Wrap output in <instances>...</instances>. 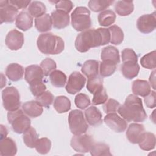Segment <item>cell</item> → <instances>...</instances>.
Instances as JSON below:
<instances>
[{
	"label": "cell",
	"mask_w": 156,
	"mask_h": 156,
	"mask_svg": "<svg viewBox=\"0 0 156 156\" xmlns=\"http://www.w3.org/2000/svg\"><path fill=\"white\" fill-rule=\"evenodd\" d=\"M8 134V131L5 126H3L2 124L1 125V140H2L6 138Z\"/></svg>",
	"instance_id": "obj_52"
},
{
	"label": "cell",
	"mask_w": 156,
	"mask_h": 156,
	"mask_svg": "<svg viewBox=\"0 0 156 156\" xmlns=\"http://www.w3.org/2000/svg\"><path fill=\"white\" fill-rule=\"evenodd\" d=\"M41 67L44 76H48L53 71L55 70L57 65L55 62L51 58H46L40 63Z\"/></svg>",
	"instance_id": "obj_42"
},
{
	"label": "cell",
	"mask_w": 156,
	"mask_h": 156,
	"mask_svg": "<svg viewBox=\"0 0 156 156\" xmlns=\"http://www.w3.org/2000/svg\"><path fill=\"white\" fill-rule=\"evenodd\" d=\"M122 63L125 62L133 61L138 62V55L135 52L130 48H126L122 51Z\"/></svg>",
	"instance_id": "obj_48"
},
{
	"label": "cell",
	"mask_w": 156,
	"mask_h": 156,
	"mask_svg": "<svg viewBox=\"0 0 156 156\" xmlns=\"http://www.w3.org/2000/svg\"><path fill=\"white\" fill-rule=\"evenodd\" d=\"M136 26L138 30L143 34H149L154 31L156 27L155 12L140 16L137 20Z\"/></svg>",
	"instance_id": "obj_12"
},
{
	"label": "cell",
	"mask_w": 156,
	"mask_h": 156,
	"mask_svg": "<svg viewBox=\"0 0 156 156\" xmlns=\"http://www.w3.org/2000/svg\"><path fill=\"white\" fill-rule=\"evenodd\" d=\"M15 24L18 29L26 31L33 26V17L29 12L22 11L18 13L16 18Z\"/></svg>",
	"instance_id": "obj_21"
},
{
	"label": "cell",
	"mask_w": 156,
	"mask_h": 156,
	"mask_svg": "<svg viewBox=\"0 0 156 156\" xmlns=\"http://www.w3.org/2000/svg\"><path fill=\"white\" fill-rule=\"evenodd\" d=\"M68 120L69 129L74 135L85 133L88 128L83 112L79 110L71 111L69 113Z\"/></svg>",
	"instance_id": "obj_6"
},
{
	"label": "cell",
	"mask_w": 156,
	"mask_h": 156,
	"mask_svg": "<svg viewBox=\"0 0 156 156\" xmlns=\"http://www.w3.org/2000/svg\"><path fill=\"white\" fill-rule=\"evenodd\" d=\"M101 58L102 61H110L116 65L120 62L119 51L116 48L112 46H107L102 49Z\"/></svg>",
	"instance_id": "obj_24"
},
{
	"label": "cell",
	"mask_w": 156,
	"mask_h": 156,
	"mask_svg": "<svg viewBox=\"0 0 156 156\" xmlns=\"http://www.w3.org/2000/svg\"><path fill=\"white\" fill-rule=\"evenodd\" d=\"M17 147L15 142L11 138L6 137L1 140L0 155L2 156H12L16 154Z\"/></svg>",
	"instance_id": "obj_19"
},
{
	"label": "cell",
	"mask_w": 156,
	"mask_h": 156,
	"mask_svg": "<svg viewBox=\"0 0 156 156\" xmlns=\"http://www.w3.org/2000/svg\"><path fill=\"white\" fill-rule=\"evenodd\" d=\"M104 122L110 129L117 133L124 132L127 127V121L116 112L107 113L104 118Z\"/></svg>",
	"instance_id": "obj_10"
},
{
	"label": "cell",
	"mask_w": 156,
	"mask_h": 156,
	"mask_svg": "<svg viewBox=\"0 0 156 156\" xmlns=\"http://www.w3.org/2000/svg\"><path fill=\"white\" fill-rule=\"evenodd\" d=\"M110 34V41L112 44H120L124 40V33L122 29L116 25H113L108 28Z\"/></svg>",
	"instance_id": "obj_34"
},
{
	"label": "cell",
	"mask_w": 156,
	"mask_h": 156,
	"mask_svg": "<svg viewBox=\"0 0 156 156\" xmlns=\"http://www.w3.org/2000/svg\"><path fill=\"white\" fill-rule=\"evenodd\" d=\"M145 132L144 127L143 124L138 123H132L128 127L126 135L127 140L133 144L138 143L141 138Z\"/></svg>",
	"instance_id": "obj_15"
},
{
	"label": "cell",
	"mask_w": 156,
	"mask_h": 156,
	"mask_svg": "<svg viewBox=\"0 0 156 156\" xmlns=\"http://www.w3.org/2000/svg\"><path fill=\"white\" fill-rule=\"evenodd\" d=\"M5 42L9 49L17 51L21 49L24 44L23 34L16 29H13L6 35Z\"/></svg>",
	"instance_id": "obj_13"
},
{
	"label": "cell",
	"mask_w": 156,
	"mask_h": 156,
	"mask_svg": "<svg viewBox=\"0 0 156 156\" xmlns=\"http://www.w3.org/2000/svg\"><path fill=\"white\" fill-rule=\"evenodd\" d=\"M107 99L108 95L106 93V90L102 86L93 93L92 103L95 105L102 104L107 101Z\"/></svg>",
	"instance_id": "obj_41"
},
{
	"label": "cell",
	"mask_w": 156,
	"mask_h": 156,
	"mask_svg": "<svg viewBox=\"0 0 156 156\" xmlns=\"http://www.w3.org/2000/svg\"><path fill=\"white\" fill-rule=\"evenodd\" d=\"M90 154L93 156L112 155L108 145L104 143H94L90 151Z\"/></svg>",
	"instance_id": "obj_35"
},
{
	"label": "cell",
	"mask_w": 156,
	"mask_h": 156,
	"mask_svg": "<svg viewBox=\"0 0 156 156\" xmlns=\"http://www.w3.org/2000/svg\"><path fill=\"white\" fill-rule=\"evenodd\" d=\"M51 17L52 26L55 29H63L69 24V13L63 11L55 10L51 13Z\"/></svg>",
	"instance_id": "obj_16"
},
{
	"label": "cell",
	"mask_w": 156,
	"mask_h": 156,
	"mask_svg": "<svg viewBox=\"0 0 156 156\" xmlns=\"http://www.w3.org/2000/svg\"><path fill=\"white\" fill-rule=\"evenodd\" d=\"M149 82H150V83H151L152 87L153 88V89L155 90V70L150 75Z\"/></svg>",
	"instance_id": "obj_51"
},
{
	"label": "cell",
	"mask_w": 156,
	"mask_h": 156,
	"mask_svg": "<svg viewBox=\"0 0 156 156\" xmlns=\"http://www.w3.org/2000/svg\"><path fill=\"white\" fill-rule=\"evenodd\" d=\"M87 122L92 126H97L102 123V115L101 111L95 106H91L85 111Z\"/></svg>",
	"instance_id": "obj_17"
},
{
	"label": "cell",
	"mask_w": 156,
	"mask_h": 156,
	"mask_svg": "<svg viewBox=\"0 0 156 156\" xmlns=\"http://www.w3.org/2000/svg\"><path fill=\"white\" fill-rule=\"evenodd\" d=\"M7 119L9 123L12 126V130L16 133H23L30 127V119L24 115L23 110L18 109L15 111L9 112Z\"/></svg>",
	"instance_id": "obj_5"
},
{
	"label": "cell",
	"mask_w": 156,
	"mask_h": 156,
	"mask_svg": "<svg viewBox=\"0 0 156 156\" xmlns=\"http://www.w3.org/2000/svg\"><path fill=\"white\" fill-rule=\"evenodd\" d=\"M110 41L108 29L98 28L84 30L78 34L75 41V47L80 52H86L90 48L104 46Z\"/></svg>",
	"instance_id": "obj_1"
},
{
	"label": "cell",
	"mask_w": 156,
	"mask_h": 156,
	"mask_svg": "<svg viewBox=\"0 0 156 156\" xmlns=\"http://www.w3.org/2000/svg\"><path fill=\"white\" fill-rule=\"evenodd\" d=\"M99 62L96 60H88L85 61L81 68L82 73L88 78L98 75Z\"/></svg>",
	"instance_id": "obj_25"
},
{
	"label": "cell",
	"mask_w": 156,
	"mask_h": 156,
	"mask_svg": "<svg viewBox=\"0 0 156 156\" xmlns=\"http://www.w3.org/2000/svg\"><path fill=\"white\" fill-rule=\"evenodd\" d=\"M94 143V141L91 136L87 134H81L73 136L70 144L76 152L86 153L90 152Z\"/></svg>",
	"instance_id": "obj_8"
},
{
	"label": "cell",
	"mask_w": 156,
	"mask_h": 156,
	"mask_svg": "<svg viewBox=\"0 0 156 156\" xmlns=\"http://www.w3.org/2000/svg\"><path fill=\"white\" fill-rule=\"evenodd\" d=\"M37 44L39 51L44 54H58L65 48L64 41L61 37L49 32L40 35Z\"/></svg>",
	"instance_id": "obj_3"
},
{
	"label": "cell",
	"mask_w": 156,
	"mask_h": 156,
	"mask_svg": "<svg viewBox=\"0 0 156 156\" xmlns=\"http://www.w3.org/2000/svg\"><path fill=\"white\" fill-rule=\"evenodd\" d=\"M29 88L32 94L37 97L45 91L46 87L43 81H41L30 84Z\"/></svg>",
	"instance_id": "obj_46"
},
{
	"label": "cell",
	"mask_w": 156,
	"mask_h": 156,
	"mask_svg": "<svg viewBox=\"0 0 156 156\" xmlns=\"http://www.w3.org/2000/svg\"><path fill=\"white\" fill-rule=\"evenodd\" d=\"M118 113L127 122H143L147 118L142 100L135 94H129L123 105H120Z\"/></svg>",
	"instance_id": "obj_2"
},
{
	"label": "cell",
	"mask_w": 156,
	"mask_h": 156,
	"mask_svg": "<svg viewBox=\"0 0 156 156\" xmlns=\"http://www.w3.org/2000/svg\"><path fill=\"white\" fill-rule=\"evenodd\" d=\"M9 2L18 9H25L31 3L30 1H21V0H10Z\"/></svg>",
	"instance_id": "obj_50"
},
{
	"label": "cell",
	"mask_w": 156,
	"mask_h": 156,
	"mask_svg": "<svg viewBox=\"0 0 156 156\" xmlns=\"http://www.w3.org/2000/svg\"><path fill=\"white\" fill-rule=\"evenodd\" d=\"M121 70L124 77L127 79H132L138 76L140 66L138 64V62H123Z\"/></svg>",
	"instance_id": "obj_20"
},
{
	"label": "cell",
	"mask_w": 156,
	"mask_h": 156,
	"mask_svg": "<svg viewBox=\"0 0 156 156\" xmlns=\"http://www.w3.org/2000/svg\"><path fill=\"white\" fill-rule=\"evenodd\" d=\"M132 90L135 95L145 97L150 93L151 88V85L146 80L136 79L133 82Z\"/></svg>",
	"instance_id": "obj_23"
},
{
	"label": "cell",
	"mask_w": 156,
	"mask_h": 156,
	"mask_svg": "<svg viewBox=\"0 0 156 156\" xmlns=\"http://www.w3.org/2000/svg\"><path fill=\"white\" fill-rule=\"evenodd\" d=\"M144 102L147 107L149 108H153L156 105V96L155 91H151L150 93L144 97Z\"/></svg>",
	"instance_id": "obj_49"
},
{
	"label": "cell",
	"mask_w": 156,
	"mask_h": 156,
	"mask_svg": "<svg viewBox=\"0 0 156 156\" xmlns=\"http://www.w3.org/2000/svg\"><path fill=\"white\" fill-rule=\"evenodd\" d=\"M115 10L119 16H127L132 13L134 10L133 1H118L115 5Z\"/></svg>",
	"instance_id": "obj_28"
},
{
	"label": "cell",
	"mask_w": 156,
	"mask_h": 156,
	"mask_svg": "<svg viewBox=\"0 0 156 156\" xmlns=\"http://www.w3.org/2000/svg\"><path fill=\"white\" fill-rule=\"evenodd\" d=\"M22 110L26 115L31 118H36L40 116L43 109L37 101H30L24 103L22 105Z\"/></svg>",
	"instance_id": "obj_18"
},
{
	"label": "cell",
	"mask_w": 156,
	"mask_h": 156,
	"mask_svg": "<svg viewBox=\"0 0 156 156\" xmlns=\"http://www.w3.org/2000/svg\"><path fill=\"white\" fill-rule=\"evenodd\" d=\"M140 147L144 151H151L155 147V136L153 133L144 132L138 143Z\"/></svg>",
	"instance_id": "obj_27"
},
{
	"label": "cell",
	"mask_w": 156,
	"mask_h": 156,
	"mask_svg": "<svg viewBox=\"0 0 156 156\" xmlns=\"http://www.w3.org/2000/svg\"><path fill=\"white\" fill-rule=\"evenodd\" d=\"M36 101L42 106L49 107L54 101V96L49 91H45L41 94L36 97Z\"/></svg>",
	"instance_id": "obj_43"
},
{
	"label": "cell",
	"mask_w": 156,
	"mask_h": 156,
	"mask_svg": "<svg viewBox=\"0 0 156 156\" xmlns=\"http://www.w3.org/2000/svg\"><path fill=\"white\" fill-rule=\"evenodd\" d=\"M2 99L4 108L9 112L16 110L20 107V93L13 86L6 87L2 91Z\"/></svg>",
	"instance_id": "obj_7"
},
{
	"label": "cell",
	"mask_w": 156,
	"mask_h": 156,
	"mask_svg": "<svg viewBox=\"0 0 156 156\" xmlns=\"http://www.w3.org/2000/svg\"><path fill=\"white\" fill-rule=\"evenodd\" d=\"M74 102L76 107L82 110L85 109L91 104L90 98L84 93H79L77 94L74 99Z\"/></svg>",
	"instance_id": "obj_44"
},
{
	"label": "cell",
	"mask_w": 156,
	"mask_h": 156,
	"mask_svg": "<svg viewBox=\"0 0 156 156\" xmlns=\"http://www.w3.org/2000/svg\"><path fill=\"white\" fill-rule=\"evenodd\" d=\"M52 25L51 17L48 13L36 18L35 20V26L37 30L40 32H45L51 30Z\"/></svg>",
	"instance_id": "obj_26"
},
{
	"label": "cell",
	"mask_w": 156,
	"mask_h": 156,
	"mask_svg": "<svg viewBox=\"0 0 156 156\" xmlns=\"http://www.w3.org/2000/svg\"><path fill=\"white\" fill-rule=\"evenodd\" d=\"M116 69V64L108 60H103L100 63V75L102 77L112 75Z\"/></svg>",
	"instance_id": "obj_36"
},
{
	"label": "cell",
	"mask_w": 156,
	"mask_h": 156,
	"mask_svg": "<svg viewBox=\"0 0 156 156\" xmlns=\"http://www.w3.org/2000/svg\"><path fill=\"white\" fill-rule=\"evenodd\" d=\"M113 2V1L91 0L88 2V5L92 11L94 12H99L105 10V9L112 5Z\"/></svg>",
	"instance_id": "obj_37"
},
{
	"label": "cell",
	"mask_w": 156,
	"mask_h": 156,
	"mask_svg": "<svg viewBox=\"0 0 156 156\" xmlns=\"http://www.w3.org/2000/svg\"><path fill=\"white\" fill-rule=\"evenodd\" d=\"M73 27L78 32L88 29L91 26L90 12L85 7H76L71 15Z\"/></svg>",
	"instance_id": "obj_4"
},
{
	"label": "cell",
	"mask_w": 156,
	"mask_h": 156,
	"mask_svg": "<svg viewBox=\"0 0 156 156\" xmlns=\"http://www.w3.org/2000/svg\"><path fill=\"white\" fill-rule=\"evenodd\" d=\"M46 12V7L45 5L40 1H32L28 7V12L32 17H40L44 15Z\"/></svg>",
	"instance_id": "obj_32"
},
{
	"label": "cell",
	"mask_w": 156,
	"mask_h": 156,
	"mask_svg": "<svg viewBox=\"0 0 156 156\" xmlns=\"http://www.w3.org/2000/svg\"><path fill=\"white\" fill-rule=\"evenodd\" d=\"M85 83V77L79 72L74 71L70 74L65 88L68 93L74 94L83 88Z\"/></svg>",
	"instance_id": "obj_9"
},
{
	"label": "cell",
	"mask_w": 156,
	"mask_h": 156,
	"mask_svg": "<svg viewBox=\"0 0 156 156\" xmlns=\"http://www.w3.org/2000/svg\"><path fill=\"white\" fill-rule=\"evenodd\" d=\"M35 147L39 154L45 155L51 150V141L48 138H41L37 140Z\"/></svg>",
	"instance_id": "obj_39"
},
{
	"label": "cell",
	"mask_w": 156,
	"mask_h": 156,
	"mask_svg": "<svg viewBox=\"0 0 156 156\" xmlns=\"http://www.w3.org/2000/svg\"><path fill=\"white\" fill-rule=\"evenodd\" d=\"M51 84L57 88L63 87L66 82V76L60 70H54L49 74Z\"/></svg>",
	"instance_id": "obj_31"
},
{
	"label": "cell",
	"mask_w": 156,
	"mask_h": 156,
	"mask_svg": "<svg viewBox=\"0 0 156 156\" xmlns=\"http://www.w3.org/2000/svg\"><path fill=\"white\" fill-rule=\"evenodd\" d=\"M116 18V14L112 10H105L101 12L98 17L99 24L104 27H107L113 24Z\"/></svg>",
	"instance_id": "obj_30"
},
{
	"label": "cell",
	"mask_w": 156,
	"mask_h": 156,
	"mask_svg": "<svg viewBox=\"0 0 156 156\" xmlns=\"http://www.w3.org/2000/svg\"><path fill=\"white\" fill-rule=\"evenodd\" d=\"M120 105V104L115 99H109L104 103L103 109L105 113H115L118 111Z\"/></svg>",
	"instance_id": "obj_45"
},
{
	"label": "cell",
	"mask_w": 156,
	"mask_h": 156,
	"mask_svg": "<svg viewBox=\"0 0 156 156\" xmlns=\"http://www.w3.org/2000/svg\"><path fill=\"white\" fill-rule=\"evenodd\" d=\"M103 78L99 75L88 78L87 89L90 93L93 94L98 89L103 86Z\"/></svg>",
	"instance_id": "obj_38"
},
{
	"label": "cell",
	"mask_w": 156,
	"mask_h": 156,
	"mask_svg": "<svg viewBox=\"0 0 156 156\" xmlns=\"http://www.w3.org/2000/svg\"><path fill=\"white\" fill-rule=\"evenodd\" d=\"M18 9L12 5L9 1H0L1 24L13 22L18 15Z\"/></svg>",
	"instance_id": "obj_11"
},
{
	"label": "cell",
	"mask_w": 156,
	"mask_h": 156,
	"mask_svg": "<svg viewBox=\"0 0 156 156\" xmlns=\"http://www.w3.org/2000/svg\"><path fill=\"white\" fill-rule=\"evenodd\" d=\"M24 74L23 67L16 63L9 64L5 69V75L13 82H16L22 79Z\"/></svg>",
	"instance_id": "obj_22"
},
{
	"label": "cell",
	"mask_w": 156,
	"mask_h": 156,
	"mask_svg": "<svg viewBox=\"0 0 156 156\" xmlns=\"http://www.w3.org/2000/svg\"><path fill=\"white\" fill-rule=\"evenodd\" d=\"M53 106L58 113H65L71 108V101L65 96H58L55 98Z\"/></svg>",
	"instance_id": "obj_29"
},
{
	"label": "cell",
	"mask_w": 156,
	"mask_h": 156,
	"mask_svg": "<svg viewBox=\"0 0 156 156\" xmlns=\"http://www.w3.org/2000/svg\"><path fill=\"white\" fill-rule=\"evenodd\" d=\"M57 10L63 11L69 13L74 7V4L71 1H54Z\"/></svg>",
	"instance_id": "obj_47"
},
{
	"label": "cell",
	"mask_w": 156,
	"mask_h": 156,
	"mask_svg": "<svg viewBox=\"0 0 156 156\" xmlns=\"http://www.w3.org/2000/svg\"><path fill=\"white\" fill-rule=\"evenodd\" d=\"M43 72L41 67L37 65H29L25 68L24 78L29 85L43 81Z\"/></svg>",
	"instance_id": "obj_14"
},
{
	"label": "cell",
	"mask_w": 156,
	"mask_h": 156,
	"mask_svg": "<svg viewBox=\"0 0 156 156\" xmlns=\"http://www.w3.org/2000/svg\"><path fill=\"white\" fill-rule=\"evenodd\" d=\"M141 66L149 69H155V51H153L142 57L140 59Z\"/></svg>",
	"instance_id": "obj_40"
},
{
	"label": "cell",
	"mask_w": 156,
	"mask_h": 156,
	"mask_svg": "<svg viewBox=\"0 0 156 156\" xmlns=\"http://www.w3.org/2000/svg\"><path fill=\"white\" fill-rule=\"evenodd\" d=\"M23 141L24 144L30 148H34L38 140V135L34 127H30L23 133Z\"/></svg>",
	"instance_id": "obj_33"
}]
</instances>
